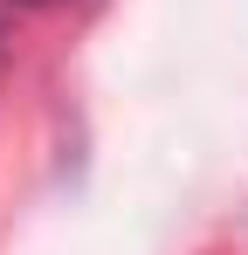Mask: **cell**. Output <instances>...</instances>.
<instances>
[{
  "mask_svg": "<svg viewBox=\"0 0 248 255\" xmlns=\"http://www.w3.org/2000/svg\"><path fill=\"white\" fill-rule=\"evenodd\" d=\"M14 7H48V0H14Z\"/></svg>",
  "mask_w": 248,
  "mask_h": 255,
  "instance_id": "1",
  "label": "cell"
}]
</instances>
